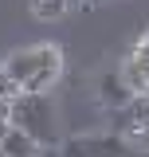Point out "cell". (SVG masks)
I'll use <instances>...</instances> for the list:
<instances>
[{
	"label": "cell",
	"mask_w": 149,
	"mask_h": 157,
	"mask_svg": "<svg viewBox=\"0 0 149 157\" xmlns=\"http://www.w3.org/2000/svg\"><path fill=\"white\" fill-rule=\"evenodd\" d=\"M4 71L20 82L24 94H47L63 78V51L55 43H36L4 59Z\"/></svg>",
	"instance_id": "1"
},
{
	"label": "cell",
	"mask_w": 149,
	"mask_h": 157,
	"mask_svg": "<svg viewBox=\"0 0 149 157\" xmlns=\"http://www.w3.org/2000/svg\"><path fill=\"white\" fill-rule=\"evenodd\" d=\"M8 122H12L16 130H24V134H32L43 149L63 145V137H59V118H55V106H51L47 94H16Z\"/></svg>",
	"instance_id": "2"
},
{
	"label": "cell",
	"mask_w": 149,
	"mask_h": 157,
	"mask_svg": "<svg viewBox=\"0 0 149 157\" xmlns=\"http://www.w3.org/2000/svg\"><path fill=\"white\" fill-rule=\"evenodd\" d=\"M59 157H137L126 134H78L59 145Z\"/></svg>",
	"instance_id": "3"
},
{
	"label": "cell",
	"mask_w": 149,
	"mask_h": 157,
	"mask_svg": "<svg viewBox=\"0 0 149 157\" xmlns=\"http://www.w3.org/2000/svg\"><path fill=\"white\" fill-rule=\"evenodd\" d=\"M0 153H8V157H43V145H39L32 134H24V130H8L4 134V141H0Z\"/></svg>",
	"instance_id": "4"
},
{
	"label": "cell",
	"mask_w": 149,
	"mask_h": 157,
	"mask_svg": "<svg viewBox=\"0 0 149 157\" xmlns=\"http://www.w3.org/2000/svg\"><path fill=\"white\" fill-rule=\"evenodd\" d=\"M130 98H133V90L126 86L122 71L102 78V102H106V106H114V110H118V106H130Z\"/></svg>",
	"instance_id": "5"
},
{
	"label": "cell",
	"mask_w": 149,
	"mask_h": 157,
	"mask_svg": "<svg viewBox=\"0 0 149 157\" xmlns=\"http://www.w3.org/2000/svg\"><path fill=\"white\" fill-rule=\"evenodd\" d=\"M67 0H32V12H36L39 20H59V16H67Z\"/></svg>",
	"instance_id": "6"
},
{
	"label": "cell",
	"mask_w": 149,
	"mask_h": 157,
	"mask_svg": "<svg viewBox=\"0 0 149 157\" xmlns=\"http://www.w3.org/2000/svg\"><path fill=\"white\" fill-rule=\"evenodd\" d=\"M16 94H24V90H20V82H16L12 75H8L4 67H0V98H8V102H12Z\"/></svg>",
	"instance_id": "7"
},
{
	"label": "cell",
	"mask_w": 149,
	"mask_h": 157,
	"mask_svg": "<svg viewBox=\"0 0 149 157\" xmlns=\"http://www.w3.org/2000/svg\"><path fill=\"white\" fill-rule=\"evenodd\" d=\"M8 114H12V102H8V98H0V122H8Z\"/></svg>",
	"instance_id": "8"
},
{
	"label": "cell",
	"mask_w": 149,
	"mask_h": 157,
	"mask_svg": "<svg viewBox=\"0 0 149 157\" xmlns=\"http://www.w3.org/2000/svg\"><path fill=\"white\" fill-rule=\"evenodd\" d=\"M12 130V122H0V141H4V134Z\"/></svg>",
	"instance_id": "9"
},
{
	"label": "cell",
	"mask_w": 149,
	"mask_h": 157,
	"mask_svg": "<svg viewBox=\"0 0 149 157\" xmlns=\"http://www.w3.org/2000/svg\"><path fill=\"white\" fill-rule=\"evenodd\" d=\"M67 4H71V8H74V4H82V0H67Z\"/></svg>",
	"instance_id": "10"
},
{
	"label": "cell",
	"mask_w": 149,
	"mask_h": 157,
	"mask_svg": "<svg viewBox=\"0 0 149 157\" xmlns=\"http://www.w3.org/2000/svg\"><path fill=\"white\" fill-rule=\"evenodd\" d=\"M0 157H8V153H0Z\"/></svg>",
	"instance_id": "11"
},
{
	"label": "cell",
	"mask_w": 149,
	"mask_h": 157,
	"mask_svg": "<svg viewBox=\"0 0 149 157\" xmlns=\"http://www.w3.org/2000/svg\"><path fill=\"white\" fill-rule=\"evenodd\" d=\"M145 98H149V94H145Z\"/></svg>",
	"instance_id": "12"
}]
</instances>
